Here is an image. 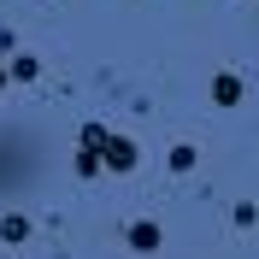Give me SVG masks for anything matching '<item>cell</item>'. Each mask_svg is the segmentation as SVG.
Returning a JSON list of instances; mask_svg holds the SVG:
<instances>
[{"label": "cell", "instance_id": "cell-1", "mask_svg": "<svg viewBox=\"0 0 259 259\" xmlns=\"http://www.w3.org/2000/svg\"><path fill=\"white\" fill-rule=\"evenodd\" d=\"M100 159L112 165V171H136V142L130 136H118V130H106V124H82V136H77V177H95L100 171Z\"/></svg>", "mask_w": 259, "mask_h": 259}, {"label": "cell", "instance_id": "cell-2", "mask_svg": "<svg viewBox=\"0 0 259 259\" xmlns=\"http://www.w3.org/2000/svg\"><path fill=\"white\" fill-rule=\"evenodd\" d=\"M212 100H218V106H242V77H236V71H218V77H212Z\"/></svg>", "mask_w": 259, "mask_h": 259}, {"label": "cell", "instance_id": "cell-3", "mask_svg": "<svg viewBox=\"0 0 259 259\" xmlns=\"http://www.w3.org/2000/svg\"><path fill=\"white\" fill-rule=\"evenodd\" d=\"M6 77H12V82H35V77H41V59H35V53H18V59L6 65Z\"/></svg>", "mask_w": 259, "mask_h": 259}, {"label": "cell", "instance_id": "cell-4", "mask_svg": "<svg viewBox=\"0 0 259 259\" xmlns=\"http://www.w3.org/2000/svg\"><path fill=\"white\" fill-rule=\"evenodd\" d=\"M0 236H6V242H24V236H30V218H24V212H6V218H0Z\"/></svg>", "mask_w": 259, "mask_h": 259}, {"label": "cell", "instance_id": "cell-5", "mask_svg": "<svg viewBox=\"0 0 259 259\" xmlns=\"http://www.w3.org/2000/svg\"><path fill=\"white\" fill-rule=\"evenodd\" d=\"M130 247H142V253H147V247H159V224H147V218H142V224L130 230Z\"/></svg>", "mask_w": 259, "mask_h": 259}, {"label": "cell", "instance_id": "cell-6", "mask_svg": "<svg viewBox=\"0 0 259 259\" xmlns=\"http://www.w3.org/2000/svg\"><path fill=\"white\" fill-rule=\"evenodd\" d=\"M171 171H194V147H171Z\"/></svg>", "mask_w": 259, "mask_h": 259}, {"label": "cell", "instance_id": "cell-7", "mask_svg": "<svg viewBox=\"0 0 259 259\" xmlns=\"http://www.w3.org/2000/svg\"><path fill=\"white\" fill-rule=\"evenodd\" d=\"M6 82H12V77H6V71H0V89H6Z\"/></svg>", "mask_w": 259, "mask_h": 259}]
</instances>
